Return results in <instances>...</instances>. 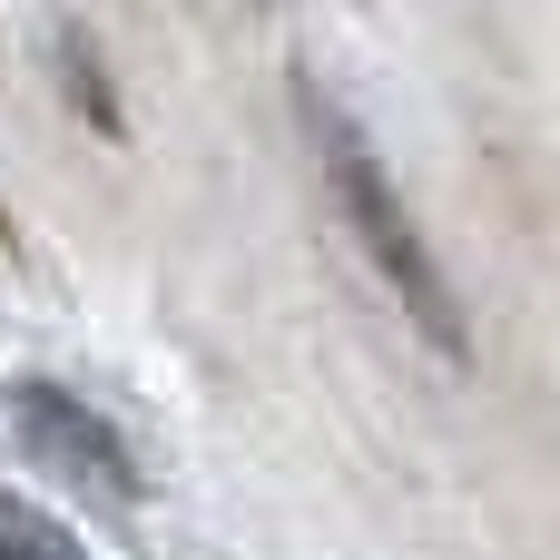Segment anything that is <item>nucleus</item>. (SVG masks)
Wrapping results in <instances>:
<instances>
[{
    "mask_svg": "<svg viewBox=\"0 0 560 560\" xmlns=\"http://www.w3.org/2000/svg\"><path fill=\"white\" fill-rule=\"evenodd\" d=\"M10 413H20L30 463H49L69 492H89V502H108V512H128V502H138V463H128V443H118V423H108V413H89V404H79V394H59V384H20V394H10Z\"/></svg>",
    "mask_w": 560,
    "mask_h": 560,
    "instance_id": "nucleus-2",
    "label": "nucleus"
},
{
    "mask_svg": "<svg viewBox=\"0 0 560 560\" xmlns=\"http://www.w3.org/2000/svg\"><path fill=\"white\" fill-rule=\"evenodd\" d=\"M0 560H89L69 532H49V522H30V512H0Z\"/></svg>",
    "mask_w": 560,
    "mask_h": 560,
    "instance_id": "nucleus-4",
    "label": "nucleus"
},
{
    "mask_svg": "<svg viewBox=\"0 0 560 560\" xmlns=\"http://www.w3.org/2000/svg\"><path fill=\"white\" fill-rule=\"evenodd\" d=\"M295 108H305V138H315V158H325V187H335V207H345V226L364 236V256H374V276L404 295V315L463 364L472 354V335H463V305H453V285H443V256L423 246V226H413V207H404V187L384 177V158L364 148V128L345 118V98H325L315 79H295Z\"/></svg>",
    "mask_w": 560,
    "mask_h": 560,
    "instance_id": "nucleus-1",
    "label": "nucleus"
},
{
    "mask_svg": "<svg viewBox=\"0 0 560 560\" xmlns=\"http://www.w3.org/2000/svg\"><path fill=\"white\" fill-rule=\"evenodd\" d=\"M49 59H59L69 108H79L98 138H128V108H118V89H108V69H98V39H89V30H59V39H49Z\"/></svg>",
    "mask_w": 560,
    "mask_h": 560,
    "instance_id": "nucleus-3",
    "label": "nucleus"
}]
</instances>
